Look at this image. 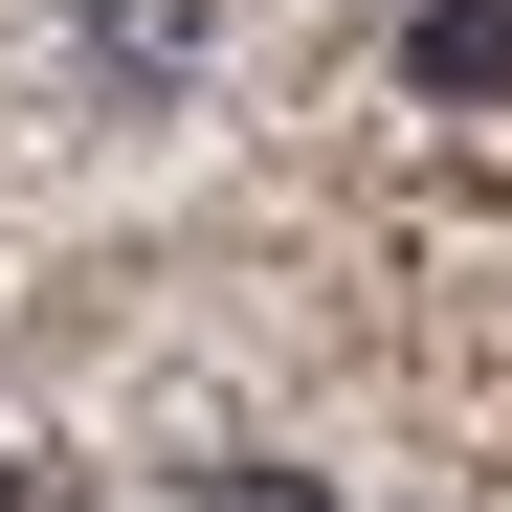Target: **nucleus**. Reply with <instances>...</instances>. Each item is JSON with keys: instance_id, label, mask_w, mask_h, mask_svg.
<instances>
[{"instance_id": "obj_1", "label": "nucleus", "mask_w": 512, "mask_h": 512, "mask_svg": "<svg viewBox=\"0 0 512 512\" xmlns=\"http://www.w3.org/2000/svg\"><path fill=\"white\" fill-rule=\"evenodd\" d=\"M401 90L490 112V90H512V0H423V23H401Z\"/></svg>"}, {"instance_id": "obj_2", "label": "nucleus", "mask_w": 512, "mask_h": 512, "mask_svg": "<svg viewBox=\"0 0 512 512\" xmlns=\"http://www.w3.org/2000/svg\"><path fill=\"white\" fill-rule=\"evenodd\" d=\"M201 512H334L312 468H201Z\"/></svg>"}, {"instance_id": "obj_3", "label": "nucleus", "mask_w": 512, "mask_h": 512, "mask_svg": "<svg viewBox=\"0 0 512 512\" xmlns=\"http://www.w3.org/2000/svg\"><path fill=\"white\" fill-rule=\"evenodd\" d=\"M67 23H112V0H67Z\"/></svg>"}]
</instances>
